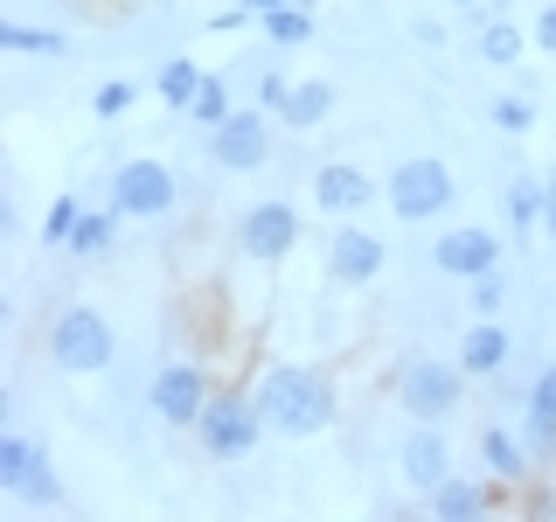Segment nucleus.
<instances>
[{"label":"nucleus","mask_w":556,"mask_h":522,"mask_svg":"<svg viewBox=\"0 0 556 522\" xmlns=\"http://www.w3.org/2000/svg\"><path fill=\"white\" fill-rule=\"evenodd\" d=\"M257 411L278 439H320L341 418V383L320 370V362H265L257 370Z\"/></svg>","instance_id":"f257e3e1"},{"label":"nucleus","mask_w":556,"mask_h":522,"mask_svg":"<svg viewBox=\"0 0 556 522\" xmlns=\"http://www.w3.org/2000/svg\"><path fill=\"white\" fill-rule=\"evenodd\" d=\"M466 376L459 370V356H404L396 362V376H390V397H396V411L404 418H425V425H445L452 411L466 405Z\"/></svg>","instance_id":"f03ea898"},{"label":"nucleus","mask_w":556,"mask_h":522,"mask_svg":"<svg viewBox=\"0 0 556 522\" xmlns=\"http://www.w3.org/2000/svg\"><path fill=\"white\" fill-rule=\"evenodd\" d=\"M265 411H257V390H237V383H223L216 397H208V411H202V425H195V439L202 452L216 467H237V460H251L257 446H265Z\"/></svg>","instance_id":"7ed1b4c3"},{"label":"nucleus","mask_w":556,"mask_h":522,"mask_svg":"<svg viewBox=\"0 0 556 522\" xmlns=\"http://www.w3.org/2000/svg\"><path fill=\"white\" fill-rule=\"evenodd\" d=\"M382 202H390L396 223H439L452 202H459V174H452L439 153H410V161L390 167L382 182Z\"/></svg>","instance_id":"20e7f679"},{"label":"nucleus","mask_w":556,"mask_h":522,"mask_svg":"<svg viewBox=\"0 0 556 522\" xmlns=\"http://www.w3.org/2000/svg\"><path fill=\"white\" fill-rule=\"evenodd\" d=\"M112 356H118V335H112V321H104L98 307H63L56 321H49V362H56L63 376H104L112 370Z\"/></svg>","instance_id":"39448f33"},{"label":"nucleus","mask_w":556,"mask_h":522,"mask_svg":"<svg viewBox=\"0 0 556 522\" xmlns=\"http://www.w3.org/2000/svg\"><path fill=\"white\" fill-rule=\"evenodd\" d=\"M104 202H112L126 223H161V216H174V202H181V174L167 161H153V153H132V161L112 167Z\"/></svg>","instance_id":"423d86ee"},{"label":"nucleus","mask_w":556,"mask_h":522,"mask_svg":"<svg viewBox=\"0 0 556 522\" xmlns=\"http://www.w3.org/2000/svg\"><path fill=\"white\" fill-rule=\"evenodd\" d=\"M0 487H8L22 509H63L56 460H49V446L35 439V432H22V425L0 432Z\"/></svg>","instance_id":"0eeeda50"},{"label":"nucleus","mask_w":556,"mask_h":522,"mask_svg":"<svg viewBox=\"0 0 556 522\" xmlns=\"http://www.w3.org/2000/svg\"><path fill=\"white\" fill-rule=\"evenodd\" d=\"M208 397H216V383H208V362H195V356H167L147 383V405L167 432H195Z\"/></svg>","instance_id":"6e6552de"},{"label":"nucleus","mask_w":556,"mask_h":522,"mask_svg":"<svg viewBox=\"0 0 556 522\" xmlns=\"http://www.w3.org/2000/svg\"><path fill=\"white\" fill-rule=\"evenodd\" d=\"M237 251L251 258V265H286V258L300 251V202H286V196L251 202L237 216Z\"/></svg>","instance_id":"1a4fd4ad"},{"label":"nucleus","mask_w":556,"mask_h":522,"mask_svg":"<svg viewBox=\"0 0 556 522\" xmlns=\"http://www.w3.org/2000/svg\"><path fill=\"white\" fill-rule=\"evenodd\" d=\"M208 161L223 174H257L271 161V112L265 104H237L223 126H208Z\"/></svg>","instance_id":"9d476101"},{"label":"nucleus","mask_w":556,"mask_h":522,"mask_svg":"<svg viewBox=\"0 0 556 522\" xmlns=\"http://www.w3.org/2000/svg\"><path fill=\"white\" fill-rule=\"evenodd\" d=\"M396 474H404V487L417 501H431L439 487L452 481V439H445V425H417L404 432V446H396Z\"/></svg>","instance_id":"9b49d317"},{"label":"nucleus","mask_w":556,"mask_h":522,"mask_svg":"<svg viewBox=\"0 0 556 522\" xmlns=\"http://www.w3.org/2000/svg\"><path fill=\"white\" fill-rule=\"evenodd\" d=\"M382 265H390V244L376 231H362L355 216L334 223V237H327V278H334V286H376Z\"/></svg>","instance_id":"f8f14e48"},{"label":"nucleus","mask_w":556,"mask_h":522,"mask_svg":"<svg viewBox=\"0 0 556 522\" xmlns=\"http://www.w3.org/2000/svg\"><path fill=\"white\" fill-rule=\"evenodd\" d=\"M369 202H382V188H376L369 167H355V161H320V167H313V209H320L327 223L362 216Z\"/></svg>","instance_id":"ddd939ff"},{"label":"nucleus","mask_w":556,"mask_h":522,"mask_svg":"<svg viewBox=\"0 0 556 522\" xmlns=\"http://www.w3.org/2000/svg\"><path fill=\"white\" fill-rule=\"evenodd\" d=\"M431 265H439L445 278L501 272V237L486 231V223H452V231H439V244H431Z\"/></svg>","instance_id":"4468645a"},{"label":"nucleus","mask_w":556,"mask_h":522,"mask_svg":"<svg viewBox=\"0 0 556 522\" xmlns=\"http://www.w3.org/2000/svg\"><path fill=\"white\" fill-rule=\"evenodd\" d=\"M480 467H486V481H501L508 495H521L543 467H535V452H529V439H521V425H480Z\"/></svg>","instance_id":"2eb2a0df"},{"label":"nucleus","mask_w":556,"mask_h":522,"mask_svg":"<svg viewBox=\"0 0 556 522\" xmlns=\"http://www.w3.org/2000/svg\"><path fill=\"white\" fill-rule=\"evenodd\" d=\"M494 509H508V487H501V481H459V474L425 501L431 522H480V515H494Z\"/></svg>","instance_id":"dca6fc26"},{"label":"nucleus","mask_w":556,"mask_h":522,"mask_svg":"<svg viewBox=\"0 0 556 522\" xmlns=\"http://www.w3.org/2000/svg\"><path fill=\"white\" fill-rule=\"evenodd\" d=\"M515 362V335H508V321H473L459 335V370L473 376V383H494L501 370Z\"/></svg>","instance_id":"f3484780"},{"label":"nucleus","mask_w":556,"mask_h":522,"mask_svg":"<svg viewBox=\"0 0 556 522\" xmlns=\"http://www.w3.org/2000/svg\"><path fill=\"white\" fill-rule=\"evenodd\" d=\"M521 439H529L535 467H556V362L529 383V397H521Z\"/></svg>","instance_id":"a211bd4d"},{"label":"nucleus","mask_w":556,"mask_h":522,"mask_svg":"<svg viewBox=\"0 0 556 522\" xmlns=\"http://www.w3.org/2000/svg\"><path fill=\"white\" fill-rule=\"evenodd\" d=\"M334 77H292V98H286V112H278V126H292V133H313V126H327L334 119Z\"/></svg>","instance_id":"6ab92c4d"},{"label":"nucleus","mask_w":556,"mask_h":522,"mask_svg":"<svg viewBox=\"0 0 556 522\" xmlns=\"http://www.w3.org/2000/svg\"><path fill=\"white\" fill-rule=\"evenodd\" d=\"M543 209H549V174H515L508 196H501V216H508V231H543Z\"/></svg>","instance_id":"aec40b11"},{"label":"nucleus","mask_w":556,"mask_h":522,"mask_svg":"<svg viewBox=\"0 0 556 522\" xmlns=\"http://www.w3.org/2000/svg\"><path fill=\"white\" fill-rule=\"evenodd\" d=\"M0 49H8V57H49V63H63L70 57V35L63 28H42V22H0Z\"/></svg>","instance_id":"412c9836"},{"label":"nucleus","mask_w":556,"mask_h":522,"mask_svg":"<svg viewBox=\"0 0 556 522\" xmlns=\"http://www.w3.org/2000/svg\"><path fill=\"white\" fill-rule=\"evenodd\" d=\"M118 223H126V216H118L112 202H104V209H84L77 237H70V258H77V265H98V258L118 244Z\"/></svg>","instance_id":"4be33fe9"},{"label":"nucleus","mask_w":556,"mask_h":522,"mask_svg":"<svg viewBox=\"0 0 556 522\" xmlns=\"http://www.w3.org/2000/svg\"><path fill=\"white\" fill-rule=\"evenodd\" d=\"M202 77H208V70H202L195 57H167L161 77H153V98H161L167 112H188V104H195V91H202Z\"/></svg>","instance_id":"5701e85b"},{"label":"nucleus","mask_w":556,"mask_h":522,"mask_svg":"<svg viewBox=\"0 0 556 522\" xmlns=\"http://www.w3.org/2000/svg\"><path fill=\"white\" fill-rule=\"evenodd\" d=\"M480 63H494V70H508V63H521V49H529V28H515L508 14H494V22L480 28Z\"/></svg>","instance_id":"b1692460"},{"label":"nucleus","mask_w":556,"mask_h":522,"mask_svg":"<svg viewBox=\"0 0 556 522\" xmlns=\"http://www.w3.org/2000/svg\"><path fill=\"white\" fill-rule=\"evenodd\" d=\"M84 209H91V202H84V196H56V202L42 209V223H35V237H42L49 251H70V237H77Z\"/></svg>","instance_id":"393cba45"},{"label":"nucleus","mask_w":556,"mask_h":522,"mask_svg":"<svg viewBox=\"0 0 556 522\" xmlns=\"http://www.w3.org/2000/svg\"><path fill=\"white\" fill-rule=\"evenodd\" d=\"M265 42L271 49H300V42H313V14H306V0H292V8H278V14H265Z\"/></svg>","instance_id":"a878e982"},{"label":"nucleus","mask_w":556,"mask_h":522,"mask_svg":"<svg viewBox=\"0 0 556 522\" xmlns=\"http://www.w3.org/2000/svg\"><path fill=\"white\" fill-rule=\"evenodd\" d=\"M230 112H237V91H230L223 77H202V91H195V104H188V119L208 133V126H223Z\"/></svg>","instance_id":"bb28decb"},{"label":"nucleus","mask_w":556,"mask_h":522,"mask_svg":"<svg viewBox=\"0 0 556 522\" xmlns=\"http://www.w3.org/2000/svg\"><path fill=\"white\" fill-rule=\"evenodd\" d=\"M486 119H494L508 139H521V133H535V98L529 91H501L494 104H486Z\"/></svg>","instance_id":"cd10ccee"},{"label":"nucleus","mask_w":556,"mask_h":522,"mask_svg":"<svg viewBox=\"0 0 556 522\" xmlns=\"http://www.w3.org/2000/svg\"><path fill=\"white\" fill-rule=\"evenodd\" d=\"M466 307H473L480 321H501V307H508V272H480V278H466Z\"/></svg>","instance_id":"c85d7f7f"},{"label":"nucleus","mask_w":556,"mask_h":522,"mask_svg":"<svg viewBox=\"0 0 556 522\" xmlns=\"http://www.w3.org/2000/svg\"><path fill=\"white\" fill-rule=\"evenodd\" d=\"M132 104H139V84H132V77H104L98 91H91V112H98V119H126Z\"/></svg>","instance_id":"c756f323"},{"label":"nucleus","mask_w":556,"mask_h":522,"mask_svg":"<svg viewBox=\"0 0 556 522\" xmlns=\"http://www.w3.org/2000/svg\"><path fill=\"white\" fill-rule=\"evenodd\" d=\"M286 98H292V77H286V70H257V91H251V104H265V112L278 119V112H286Z\"/></svg>","instance_id":"7c9ffc66"},{"label":"nucleus","mask_w":556,"mask_h":522,"mask_svg":"<svg viewBox=\"0 0 556 522\" xmlns=\"http://www.w3.org/2000/svg\"><path fill=\"white\" fill-rule=\"evenodd\" d=\"M529 42H535V49H549V57H556V0H549V8H543V14H535V28H529Z\"/></svg>","instance_id":"2f4dec72"},{"label":"nucleus","mask_w":556,"mask_h":522,"mask_svg":"<svg viewBox=\"0 0 556 522\" xmlns=\"http://www.w3.org/2000/svg\"><path fill=\"white\" fill-rule=\"evenodd\" d=\"M410 42L417 49H445V22H431V14H425V22H410Z\"/></svg>","instance_id":"473e14b6"},{"label":"nucleus","mask_w":556,"mask_h":522,"mask_svg":"<svg viewBox=\"0 0 556 522\" xmlns=\"http://www.w3.org/2000/svg\"><path fill=\"white\" fill-rule=\"evenodd\" d=\"M243 8H251L257 22H265V14H278V8H292V0H243Z\"/></svg>","instance_id":"72a5a7b5"},{"label":"nucleus","mask_w":556,"mask_h":522,"mask_svg":"<svg viewBox=\"0 0 556 522\" xmlns=\"http://www.w3.org/2000/svg\"><path fill=\"white\" fill-rule=\"evenodd\" d=\"M543 231H549V244H556V174H549V209H543Z\"/></svg>","instance_id":"f704fd0d"}]
</instances>
